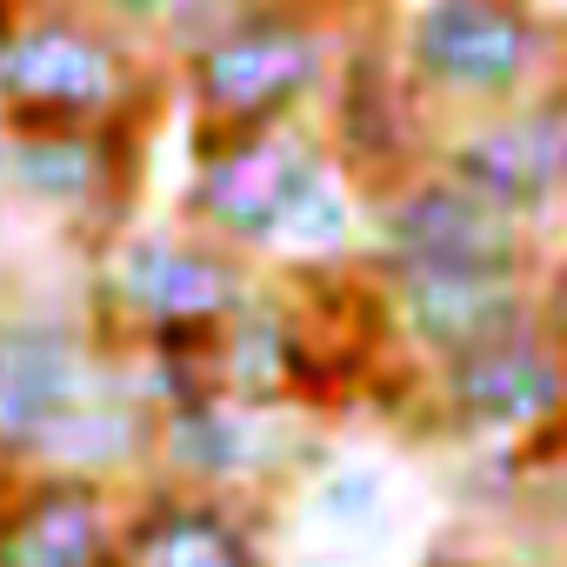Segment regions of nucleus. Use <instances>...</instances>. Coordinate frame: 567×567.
Masks as SVG:
<instances>
[{"mask_svg": "<svg viewBox=\"0 0 567 567\" xmlns=\"http://www.w3.org/2000/svg\"><path fill=\"white\" fill-rule=\"evenodd\" d=\"M167 107V61L114 28L94 0H28L0 54V114L14 141L154 127Z\"/></svg>", "mask_w": 567, "mask_h": 567, "instance_id": "obj_1", "label": "nucleus"}, {"mask_svg": "<svg viewBox=\"0 0 567 567\" xmlns=\"http://www.w3.org/2000/svg\"><path fill=\"white\" fill-rule=\"evenodd\" d=\"M341 28L308 21L274 0H247L240 14L167 54V81L187 101V121L220 134H280L308 127L328 107L341 68Z\"/></svg>", "mask_w": 567, "mask_h": 567, "instance_id": "obj_2", "label": "nucleus"}, {"mask_svg": "<svg viewBox=\"0 0 567 567\" xmlns=\"http://www.w3.org/2000/svg\"><path fill=\"white\" fill-rule=\"evenodd\" d=\"M381 28L434 127L514 107L567 74V41L534 0H394Z\"/></svg>", "mask_w": 567, "mask_h": 567, "instance_id": "obj_3", "label": "nucleus"}, {"mask_svg": "<svg viewBox=\"0 0 567 567\" xmlns=\"http://www.w3.org/2000/svg\"><path fill=\"white\" fill-rule=\"evenodd\" d=\"M254 288H260L254 260L174 220V227H121L107 247H94L81 308L94 334L114 354H127L134 341L167 328H227Z\"/></svg>", "mask_w": 567, "mask_h": 567, "instance_id": "obj_4", "label": "nucleus"}, {"mask_svg": "<svg viewBox=\"0 0 567 567\" xmlns=\"http://www.w3.org/2000/svg\"><path fill=\"white\" fill-rule=\"evenodd\" d=\"M540 240L547 234L487 207L474 187H461L454 174H441L427 161L408 181L368 194L361 267L368 274H520V280H540L547 274Z\"/></svg>", "mask_w": 567, "mask_h": 567, "instance_id": "obj_5", "label": "nucleus"}, {"mask_svg": "<svg viewBox=\"0 0 567 567\" xmlns=\"http://www.w3.org/2000/svg\"><path fill=\"white\" fill-rule=\"evenodd\" d=\"M414 421L454 447H520L567 421V354L540 321H520L421 374Z\"/></svg>", "mask_w": 567, "mask_h": 567, "instance_id": "obj_6", "label": "nucleus"}, {"mask_svg": "<svg viewBox=\"0 0 567 567\" xmlns=\"http://www.w3.org/2000/svg\"><path fill=\"white\" fill-rule=\"evenodd\" d=\"M328 161L315 127H280V134H220L187 121V187L174 200L181 227L220 240L227 254L254 260L267 274L274 240L288 227V207L301 200L308 174Z\"/></svg>", "mask_w": 567, "mask_h": 567, "instance_id": "obj_7", "label": "nucleus"}, {"mask_svg": "<svg viewBox=\"0 0 567 567\" xmlns=\"http://www.w3.org/2000/svg\"><path fill=\"white\" fill-rule=\"evenodd\" d=\"M328 467H334V454L308 427V414H267V408H247L227 394L154 414V481H167V487L274 501L288 487H308Z\"/></svg>", "mask_w": 567, "mask_h": 567, "instance_id": "obj_8", "label": "nucleus"}, {"mask_svg": "<svg viewBox=\"0 0 567 567\" xmlns=\"http://www.w3.org/2000/svg\"><path fill=\"white\" fill-rule=\"evenodd\" d=\"M114 374V348L87 308L0 301V467H34L41 441Z\"/></svg>", "mask_w": 567, "mask_h": 567, "instance_id": "obj_9", "label": "nucleus"}, {"mask_svg": "<svg viewBox=\"0 0 567 567\" xmlns=\"http://www.w3.org/2000/svg\"><path fill=\"white\" fill-rule=\"evenodd\" d=\"M434 167L474 187L487 207L547 234L567 214V74L514 107L447 121L434 134Z\"/></svg>", "mask_w": 567, "mask_h": 567, "instance_id": "obj_10", "label": "nucleus"}, {"mask_svg": "<svg viewBox=\"0 0 567 567\" xmlns=\"http://www.w3.org/2000/svg\"><path fill=\"white\" fill-rule=\"evenodd\" d=\"M434 114L414 101L394 48H388V28H348L341 41V68H334V87H328V107H321V147L334 154V167L361 187V194H381L394 181H408L414 167L434 161Z\"/></svg>", "mask_w": 567, "mask_h": 567, "instance_id": "obj_11", "label": "nucleus"}, {"mask_svg": "<svg viewBox=\"0 0 567 567\" xmlns=\"http://www.w3.org/2000/svg\"><path fill=\"white\" fill-rule=\"evenodd\" d=\"M154 127H94V134H28L14 141V200L61 220L87 247H107L127 227V207L147 174Z\"/></svg>", "mask_w": 567, "mask_h": 567, "instance_id": "obj_12", "label": "nucleus"}, {"mask_svg": "<svg viewBox=\"0 0 567 567\" xmlns=\"http://www.w3.org/2000/svg\"><path fill=\"white\" fill-rule=\"evenodd\" d=\"M368 288H374L388 348L427 374V368L534 321L540 280H520V274H368Z\"/></svg>", "mask_w": 567, "mask_h": 567, "instance_id": "obj_13", "label": "nucleus"}, {"mask_svg": "<svg viewBox=\"0 0 567 567\" xmlns=\"http://www.w3.org/2000/svg\"><path fill=\"white\" fill-rule=\"evenodd\" d=\"M274 501L141 481L121 501L114 567H274Z\"/></svg>", "mask_w": 567, "mask_h": 567, "instance_id": "obj_14", "label": "nucleus"}, {"mask_svg": "<svg viewBox=\"0 0 567 567\" xmlns=\"http://www.w3.org/2000/svg\"><path fill=\"white\" fill-rule=\"evenodd\" d=\"M121 487L21 467L0 501V567H114Z\"/></svg>", "mask_w": 567, "mask_h": 567, "instance_id": "obj_15", "label": "nucleus"}, {"mask_svg": "<svg viewBox=\"0 0 567 567\" xmlns=\"http://www.w3.org/2000/svg\"><path fill=\"white\" fill-rule=\"evenodd\" d=\"M34 467H48V474H81V481L121 487V494L154 474V408L141 401L127 354H114V374L41 441Z\"/></svg>", "mask_w": 567, "mask_h": 567, "instance_id": "obj_16", "label": "nucleus"}, {"mask_svg": "<svg viewBox=\"0 0 567 567\" xmlns=\"http://www.w3.org/2000/svg\"><path fill=\"white\" fill-rule=\"evenodd\" d=\"M94 8H101L114 28H127L134 41H147V48L167 61L174 48L200 41V34L220 28L227 14H240L247 0H94Z\"/></svg>", "mask_w": 567, "mask_h": 567, "instance_id": "obj_17", "label": "nucleus"}, {"mask_svg": "<svg viewBox=\"0 0 567 567\" xmlns=\"http://www.w3.org/2000/svg\"><path fill=\"white\" fill-rule=\"evenodd\" d=\"M308 507H315L328 527H374L381 507H388V481H381V467H368V461H334L328 474L308 481Z\"/></svg>", "mask_w": 567, "mask_h": 567, "instance_id": "obj_18", "label": "nucleus"}, {"mask_svg": "<svg viewBox=\"0 0 567 567\" xmlns=\"http://www.w3.org/2000/svg\"><path fill=\"white\" fill-rule=\"evenodd\" d=\"M274 8H295V14H308V21H328V28H374V21H388L394 14V0H274Z\"/></svg>", "mask_w": 567, "mask_h": 567, "instance_id": "obj_19", "label": "nucleus"}, {"mask_svg": "<svg viewBox=\"0 0 567 567\" xmlns=\"http://www.w3.org/2000/svg\"><path fill=\"white\" fill-rule=\"evenodd\" d=\"M520 514H534L554 540H560V560H567V461L560 467H547V474H534V487H527V507Z\"/></svg>", "mask_w": 567, "mask_h": 567, "instance_id": "obj_20", "label": "nucleus"}, {"mask_svg": "<svg viewBox=\"0 0 567 567\" xmlns=\"http://www.w3.org/2000/svg\"><path fill=\"white\" fill-rule=\"evenodd\" d=\"M534 321L554 334V348L567 354V260H554L540 274V288H534Z\"/></svg>", "mask_w": 567, "mask_h": 567, "instance_id": "obj_21", "label": "nucleus"}, {"mask_svg": "<svg viewBox=\"0 0 567 567\" xmlns=\"http://www.w3.org/2000/svg\"><path fill=\"white\" fill-rule=\"evenodd\" d=\"M421 567H527V560H514L507 547H467V540H441V547H427L421 554Z\"/></svg>", "mask_w": 567, "mask_h": 567, "instance_id": "obj_22", "label": "nucleus"}, {"mask_svg": "<svg viewBox=\"0 0 567 567\" xmlns=\"http://www.w3.org/2000/svg\"><path fill=\"white\" fill-rule=\"evenodd\" d=\"M14 200V127H8V114H0V207Z\"/></svg>", "mask_w": 567, "mask_h": 567, "instance_id": "obj_23", "label": "nucleus"}, {"mask_svg": "<svg viewBox=\"0 0 567 567\" xmlns=\"http://www.w3.org/2000/svg\"><path fill=\"white\" fill-rule=\"evenodd\" d=\"M21 14H28V0H0V54H8V41H14V28H21Z\"/></svg>", "mask_w": 567, "mask_h": 567, "instance_id": "obj_24", "label": "nucleus"}, {"mask_svg": "<svg viewBox=\"0 0 567 567\" xmlns=\"http://www.w3.org/2000/svg\"><path fill=\"white\" fill-rule=\"evenodd\" d=\"M288 567H361V560H341V554H301V560H288Z\"/></svg>", "mask_w": 567, "mask_h": 567, "instance_id": "obj_25", "label": "nucleus"}, {"mask_svg": "<svg viewBox=\"0 0 567 567\" xmlns=\"http://www.w3.org/2000/svg\"><path fill=\"white\" fill-rule=\"evenodd\" d=\"M8 481H14V474H8V467H0V501H8Z\"/></svg>", "mask_w": 567, "mask_h": 567, "instance_id": "obj_26", "label": "nucleus"}, {"mask_svg": "<svg viewBox=\"0 0 567 567\" xmlns=\"http://www.w3.org/2000/svg\"><path fill=\"white\" fill-rule=\"evenodd\" d=\"M554 567H567V560H554Z\"/></svg>", "mask_w": 567, "mask_h": 567, "instance_id": "obj_27", "label": "nucleus"}]
</instances>
